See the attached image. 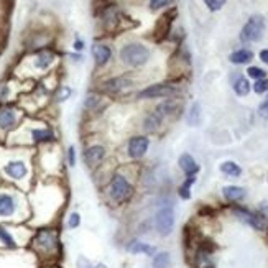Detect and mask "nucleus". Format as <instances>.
I'll return each mask as SVG.
<instances>
[{"mask_svg":"<svg viewBox=\"0 0 268 268\" xmlns=\"http://www.w3.org/2000/svg\"><path fill=\"white\" fill-rule=\"evenodd\" d=\"M120 58L125 64L130 66H142L145 64L148 58H150V51H148L147 46L138 45V43H132L123 46L120 51Z\"/></svg>","mask_w":268,"mask_h":268,"instance_id":"obj_1","label":"nucleus"},{"mask_svg":"<svg viewBox=\"0 0 268 268\" xmlns=\"http://www.w3.org/2000/svg\"><path fill=\"white\" fill-rule=\"evenodd\" d=\"M265 30V18L262 15H252L249 18V22L244 25L240 32V40L244 43H254V41H259L264 35Z\"/></svg>","mask_w":268,"mask_h":268,"instance_id":"obj_2","label":"nucleus"},{"mask_svg":"<svg viewBox=\"0 0 268 268\" xmlns=\"http://www.w3.org/2000/svg\"><path fill=\"white\" fill-rule=\"evenodd\" d=\"M155 225L160 235L166 237L171 234V230L174 227V213L171 206H164L155 215Z\"/></svg>","mask_w":268,"mask_h":268,"instance_id":"obj_3","label":"nucleus"},{"mask_svg":"<svg viewBox=\"0 0 268 268\" xmlns=\"http://www.w3.org/2000/svg\"><path fill=\"white\" fill-rule=\"evenodd\" d=\"M110 196L114 198L117 203H123L132 196V186L128 184V181L120 174H115L114 179L110 183Z\"/></svg>","mask_w":268,"mask_h":268,"instance_id":"obj_4","label":"nucleus"},{"mask_svg":"<svg viewBox=\"0 0 268 268\" xmlns=\"http://www.w3.org/2000/svg\"><path fill=\"white\" fill-rule=\"evenodd\" d=\"M178 92V89L174 86H169V84H153L147 89H143L138 97L140 99H157V97H169V96H174Z\"/></svg>","mask_w":268,"mask_h":268,"instance_id":"obj_5","label":"nucleus"},{"mask_svg":"<svg viewBox=\"0 0 268 268\" xmlns=\"http://www.w3.org/2000/svg\"><path fill=\"white\" fill-rule=\"evenodd\" d=\"M234 214L242 220V222L249 224L250 227H254L255 230H264L265 229L264 217H260V215L250 213V211H247L244 208H234Z\"/></svg>","mask_w":268,"mask_h":268,"instance_id":"obj_6","label":"nucleus"},{"mask_svg":"<svg viewBox=\"0 0 268 268\" xmlns=\"http://www.w3.org/2000/svg\"><path fill=\"white\" fill-rule=\"evenodd\" d=\"M148 145H150L148 138H145V137H133L130 140V143H128V153H130L132 158H140V157H143V155L147 153Z\"/></svg>","mask_w":268,"mask_h":268,"instance_id":"obj_7","label":"nucleus"},{"mask_svg":"<svg viewBox=\"0 0 268 268\" xmlns=\"http://www.w3.org/2000/svg\"><path fill=\"white\" fill-rule=\"evenodd\" d=\"M37 244L43 250L51 252L56 249V245H58V237H56L54 232H51V230H41L37 237Z\"/></svg>","mask_w":268,"mask_h":268,"instance_id":"obj_8","label":"nucleus"},{"mask_svg":"<svg viewBox=\"0 0 268 268\" xmlns=\"http://www.w3.org/2000/svg\"><path fill=\"white\" fill-rule=\"evenodd\" d=\"M176 17V8H173L171 12L163 15L161 18H160V22L157 25V35H158V40H161L163 37H166L168 32H169V27H171V22L173 18Z\"/></svg>","mask_w":268,"mask_h":268,"instance_id":"obj_9","label":"nucleus"},{"mask_svg":"<svg viewBox=\"0 0 268 268\" xmlns=\"http://www.w3.org/2000/svg\"><path fill=\"white\" fill-rule=\"evenodd\" d=\"M179 166H181V169L188 174V176H194V174L199 171V164L196 163V160L188 153H184L179 157Z\"/></svg>","mask_w":268,"mask_h":268,"instance_id":"obj_10","label":"nucleus"},{"mask_svg":"<svg viewBox=\"0 0 268 268\" xmlns=\"http://www.w3.org/2000/svg\"><path fill=\"white\" fill-rule=\"evenodd\" d=\"M104 155H106L104 148L99 147V145H96V147H91L89 150L84 153V160H86L87 164H91V166H96V164L99 163L102 158H104Z\"/></svg>","mask_w":268,"mask_h":268,"instance_id":"obj_11","label":"nucleus"},{"mask_svg":"<svg viewBox=\"0 0 268 268\" xmlns=\"http://www.w3.org/2000/svg\"><path fill=\"white\" fill-rule=\"evenodd\" d=\"M5 173H7L8 176H12L13 179H22L25 174H27V166H25L22 161H13L5 166Z\"/></svg>","mask_w":268,"mask_h":268,"instance_id":"obj_12","label":"nucleus"},{"mask_svg":"<svg viewBox=\"0 0 268 268\" xmlns=\"http://www.w3.org/2000/svg\"><path fill=\"white\" fill-rule=\"evenodd\" d=\"M15 120H17V117H15L13 109H10V107H2L0 109V128L13 127Z\"/></svg>","mask_w":268,"mask_h":268,"instance_id":"obj_13","label":"nucleus"},{"mask_svg":"<svg viewBox=\"0 0 268 268\" xmlns=\"http://www.w3.org/2000/svg\"><path fill=\"white\" fill-rule=\"evenodd\" d=\"M252 58H254V53L245 48L237 50L229 56L230 63H234V64H245V63H249V61H252Z\"/></svg>","mask_w":268,"mask_h":268,"instance_id":"obj_14","label":"nucleus"},{"mask_svg":"<svg viewBox=\"0 0 268 268\" xmlns=\"http://www.w3.org/2000/svg\"><path fill=\"white\" fill-rule=\"evenodd\" d=\"M222 194L230 203H235V201H240L245 198V189L240 186H225L222 189Z\"/></svg>","mask_w":268,"mask_h":268,"instance_id":"obj_15","label":"nucleus"},{"mask_svg":"<svg viewBox=\"0 0 268 268\" xmlns=\"http://www.w3.org/2000/svg\"><path fill=\"white\" fill-rule=\"evenodd\" d=\"M15 213V201L12 196L8 194H2L0 196V215L7 217V215H12Z\"/></svg>","mask_w":268,"mask_h":268,"instance_id":"obj_16","label":"nucleus"},{"mask_svg":"<svg viewBox=\"0 0 268 268\" xmlns=\"http://www.w3.org/2000/svg\"><path fill=\"white\" fill-rule=\"evenodd\" d=\"M110 54H112L110 50L104 45H96L94 48H92V56H94V59L99 64H106L107 61L110 59Z\"/></svg>","mask_w":268,"mask_h":268,"instance_id":"obj_17","label":"nucleus"},{"mask_svg":"<svg viewBox=\"0 0 268 268\" xmlns=\"http://www.w3.org/2000/svg\"><path fill=\"white\" fill-rule=\"evenodd\" d=\"M127 250L130 252V254H147V255H153L155 249L150 247L148 244H143V242H138V240H133L128 244Z\"/></svg>","mask_w":268,"mask_h":268,"instance_id":"obj_18","label":"nucleus"},{"mask_svg":"<svg viewBox=\"0 0 268 268\" xmlns=\"http://www.w3.org/2000/svg\"><path fill=\"white\" fill-rule=\"evenodd\" d=\"M128 84H130V81H128L125 76L115 77V79H110V81L106 82V91H109V92H118V91H122L123 87H127Z\"/></svg>","mask_w":268,"mask_h":268,"instance_id":"obj_19","label":"nucleus"},{"mask_svg":"<svg viewBox=\"0 0 268 268\" xmlns=\"http://www.w3.org/2000/svg\"><path fill=\"white\" fill-rule=\"evenodd\" d=\"M171 267V259H169L168 252H160V254L155 255L152 268H169Z\"/></svg>","mask_w":268,"mask_h":268,"instance_id":"obj_20","label":"nucleus"},{"mask_svg":"<svg viewBox=\"0 0 268 268\" xmlns=\"http://www.w3.org/2000/svg\"><path fill=\"white\" fill-rule=\"evenodd\" d=\"M220 171H222L224 174H227V176H240L242 169L237 163L234 161H224L222 164H220Z\"/></svg>","mask_w":268,"mask_h":268,"instance_id":"obj_21","label":"nucleus"},{"mask_svg":"<svg viewBox=\"0 0 268 268\" xmlns=\"http://www.w3.org/2000/svg\"><path fill=\"white\" fill-rule=\"evenodd\" d=\"M234 91L237 96H247L250 92V84L245 77H237V81L234 82Z\"/></svg>","mask_w":268,"mask_h":268,"instance_id":"obj_22","label":"nucleus"},{"mask_svg":"<svg viewBox=\"0 0 268 268\" xmlns=\"http://www.w3.org/2000/svg\"><path fill=\"white\" fill-rule=\"evenodd\" d=\"M161 120H163V117L160 115L157 110H155V112H152V114L147 117L145 128H147V130H157V128L160 127V123H161Z\"/></svg>","mask_w":268,"mask_h":268,"instance_id":"obj_23","label":"nucleus"},{"mask_svg":"<svg viewBox=\"0 0 268 268\" xmlns=\"http://www.w3.org/2000/svg\"><path fill=\"white\" fill-rule=\"evenodd\" d=\"M51 61H53V54L48 53V51H43V53H40L37 56L35 64H37V68H40V69H46L51 64Z\"/></svg>","mask_w":268,"mask_h":268,"instance_id":"obj_24","label":"nucleus"},{"mask_svg":"<svg viewBox=\"0 0 268 268\" xmlns=\"http://www.w3.org/2000/svg\"><path fill=\"white\" fill-rule=\"evenodd\" d=\"M194 181H196L194 176H188L186 181H184L181 186H179V198H183V199H189V198H191V186H193Z\"/></svg>","mask_w":268,"mask_h":268,"instance_id":"obj_25","label":"nucleus"},{"mask_svg":"<svg viewBox=\"0 0 268 268\" xmlns=\"http://www.w3.org/2000/svg\"><path fill=\"white\" fill-rule=\"evenodd\" d=\"M199 118H201V106H199V102H194L191 110H189V114H188L189 125H198Z\"/></svg>","mask_w":268,"mask_h":268,"instance_id":"obj_26","label":"nucleus"},{"mask_svg":"<svg viewBox=\"0 0 268 268\" xmlns=\"http://www.w3.org/2000/svg\"><path fill=\"white\" fill-rule=\"evenodd\" d=\"M247 74H249L250 77H254V79H265L267 77V73L262 68H257V66H250L249 69H247Z\"/></svg>","mask_w":268,"mask_h":268,"instance_id":"obj_27","label":"nucleus"},{"mask_svg":"<svg viewBox=\"0 0 268 268\" xmlns=\"http://www.w3.org/2000/svg\"><path fill=\"white\" fill-rule=\"evenodd\" d=\"M0 240H2V242H3V244H5V245H8V247H12V249H13V247H15V245H17V244H15V240L12 239V235H10V234H8V232H7V230H5L3 227H0Z\"/></svg>","mask_w":268,"mask_h":268,"instance_id":"obj_28","label":"nucleus"},{"mask_svg":"<svg viewBox=\"0 0 268 268\" xmlns=\"http://www.w3.org/2000/svg\"><path fill=\"white\" fill-rule=\"evenodd\" d=\"M33 138L35 140H51L53 138V133H51L50 130H33Z\"/></svg>","mask_w":268,"mask_h":268,"instance_id":"obj_29","label":"nucleus"},{"mask_svg":"<svg viewBox=\"0 0 268 268\" xmlns=\"http://www.w3.org/2000/svg\"><path fill=\"white\" fill-rule=\"evenodd\" d=\"M254 91L257 92V94H264V92L268 91V79L265 77V79H259V81H255V84H254Z\"/></svg>","mask_w":268,"mask_h":268,"instance_id":"obj_30","label":"nucleus"},{"mask_svg":"<svg viewBox=\"0 0 268 268\" xmlns=\"http://www.w3.org/2000/svg\"><path fill=\"white\" fill-rule=\"evenodd\" d=\"M224 3L222 0H206V5L209 7V10H213V12H217V10H220L224 7Z\"/></svg>","mask_w":268,"mask_h":268,"instance_id":"obj_31","label":"nucleus"},{"mask_svg":"<svg viewBox=\"0 0 268 268\" xmlns=\"http://www.w3.org/2000/svg\"><path fill=\"white\" fill-rule=\"evenodd\" d=\"M97 104H99V97L97 96H89L84 102V106L87 107V109H94Z\"/></svg>","mask_w":268,"mask_h":268,"instance_id":"obj_32","label":"nucleus"},{"mask_svg":"<svg viewBox=\"0 0 268 268\" xmlns=\"http://www.w3.org/2000/svg\"><path fill=\"white\" fill-rule=\"evenodd\" d=\"M171 2H168V0H152L150 2V7L153 10H157V8H161V7H166V5H169Z\"/></svg>","mask_w":268,"mask_h":268,"instance_id":"obj_33","label":"nucleus"},{"mask_svg":"<svg viewBox=\"0 0 268 268\" xmlns=\"http://www.w3.org/2000/svg\"><path fill=\"white\" fill-rule=\"evenodd\" d=\"M79 222H81V219H79V214H71V217H69V227H77L79 225Z\"/></svg>","mask_w":268,"mask_h":268,"instance_id":"obj_34","label":"nucleus"},{"mask_svg":"<svg viewBox=\"0 0 268 268\" xmlns=\"http://www.w3.org/2000/svg\"><path fill=\"white\" fill-rule=\"evenodd\" d=\"M69 94H71L69 87H63V89L59 91V94H58V101H66L69 97Z\"/></svg>","mask_w":268,"mask_h":268,"instance_id":"obj_35","label":"nucleus"},{"mask_svg":"<svg viewBox=\"0 0 268 268\" xmlns=\"http://www.w3.org/2000/svg\"><path fill=\"white\" fill-rule=\"evenodd\" d=\"M259 112H260V115H268V97L260 104Z\"/></svg>","mask_w":268,"mask_h":268,"instance_id":"obj_36","label":"nucleus"},{"mask_svg":"<svg viewBox=\"0 0 268 268\" xmlns=\"http://www.w3.org/2000/svg\"><path fill=\"white\" fill-rule=\"evenodd\" d=\"M260 59L264 61L265 64H268V50H262L260 51Z\"/></svg>","mask_w":268,"mask_h":268,"instance_id":"obj_37","label":"nucleus"},{"mask_svg":"<svg viewBox=\"0 0 268 268\" xmlns=\"http://www.w3.org/2000/svg\"><path fill=\"white\" fill-rule=\"evenodd\" d=\"M74 160H76V155H74V148L71 147V148H69V164H74Z\"/></svg>","mask_w":268,"mask_h":268,"instance_id":"obj_38","label":"nucleus"},{"mask_svg":"<svg viewBox=\"0 0 268 268\" xmlns=\"http://www.w3.org/2000/svg\"><path fill=\"white\" fill-rule=\"evenodd\" d=\"M208 268H213V267H208Z\"/></svg>","mask_w":268,"mask_h":268,"instance_id":"obj_39","label":"nucleus"}]
</instances>
